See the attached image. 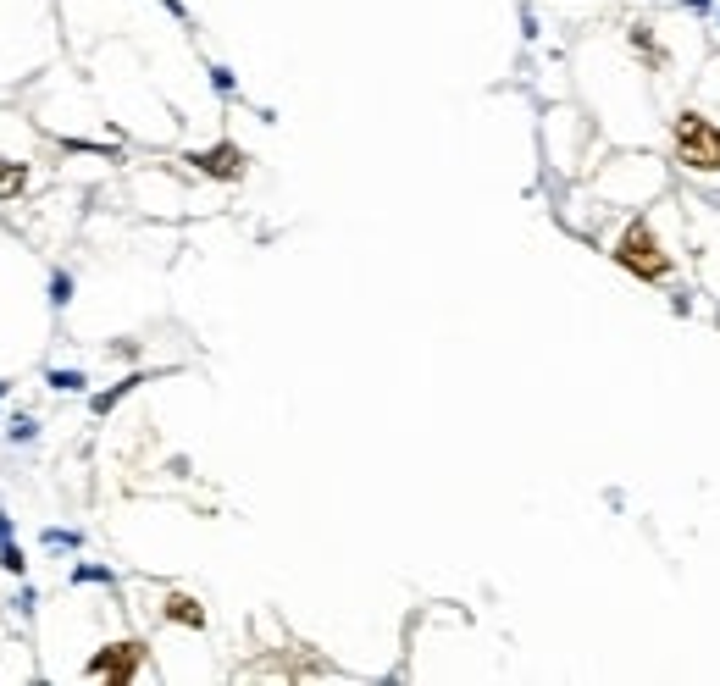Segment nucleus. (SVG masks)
Here are the masks:
<instances>
[{
  "label": "nucleus",
  "mask_w": 720,
  "mask_h": 686,
  "mask_svg": "<svg viewBox=\"0 0 720 686\" xmlns=\"http://www.w3.org/2000/svg\"><path fill=\"white\" fill-rule=\"evenodd\" d=\"M17 183H23V172H17V166H0V194H12Z\"/></svg>",
  "instance_id": "nucleus-6"
},
{
  "label": "nucleus",
  "mask_w": 720,
  "mask_h": 686,
  "mask_svg": "<svg viewBox=\"0 0 720 686\" xmlns=\"http://www.w3.org/2000/svg\"><path fill=\"white\" fill-rule=\"evenodd\" d=\"M133 659H139V653L133 648H122V653H106V659H95V675H133Z\"/></svg>",
  "instance_id": "nucleus-4"
},
{
  "label": "nucleus",
  "mask_w": 720,
  "mask_h": 686,
  "mask_svg": "<svg viewBox=\"0 0 720 686\" xmlns=\"http://www.w3.org/2000/svg\"><path fill=\"white\" fill-rule=\"evenodd\" d=\"M671 139H676V161L693 166V172H720V128L698 111H682L671 122Z\"/></svg>",
  "instance_id": "nucleus-2"
},
{
  "label": "nucleus",
  "mask_w": 720,
  "mask_h": 686,
  "mask_svg": "<svg viewBox=\"0 0 720 686\" xmlns=\"http://www.w3.org/2000/svg\"><path fill=\"white\" fill-rule=\"evenodd\" d=\"M615 261L632 277H643V283H665V277H671V255L660 249V233L648 227V216L626 222V233L615 238Z\"/></svg>",
  "instance_id": "nucleus-1"
},
{
  "label": "nucleus",
  "mask_w": 720,
  "mask_h": 686,
  "mask_svg": "<svg viewBox=\"0 0 720 686\" xmlns=\"http://www.w3.org/2000/svg\"><path fill=\"white\" fill-rule=\"evenodd\" d=\"M172 620H183V626H200V609L189 604V598H172V609H167Z\"/></svg>",
  "instance_id": "nucleus-5"
},
{
  "label": "nucleus",
  "mask_w": 720,
  "mask_h": 686,
  "mask_svg": "<svg viewBox=\"0 0 720 686\" xmlns=\"http://www.w3.org/2000/svg\"><path fill=\"white\" fill-rule=\"evenodd\" d=\"M200 166L216 172V178H239V150H211V155H200Z\"/></svg>",
  "instance_id": "nucleus-3"
}]
</instances>
